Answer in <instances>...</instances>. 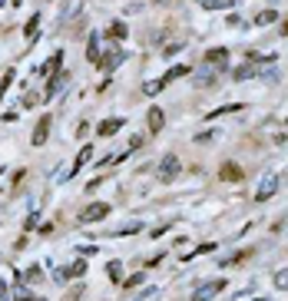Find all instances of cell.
<instances>
[{"label":"cell","mask_w":288,"mask_h":301,"mask_svg":"<svg viewBox=\"0 0 288 301\" xmlns=\"http://www.w3.org/2000/svg\"><path fill=\"white\" fill-rule=\"evenodd\" d=\"M179 169H182L179 156H175V152H166V156L159 159V166H156V179L159 182H172L175 176H179Z\"/></svg>","instance_id":"cell-1"},{"label":"cell","mask_w":288,"mask_h":301,"mask_svg":"<svg viewBox=\"0 0 288 301\" xmlns=\"http://www.w3.org/2000/svg\"><path fill=\"white\" fill-rule=\"evenodd\" d=\"M106 215H109V205H103V202H90V205L76 215V222H80V225H90V222H100V219H106Z\"/></svg>","instance_id":"cell-2"},{"label":"cell","mask_w":288,"mask_h":301,"mask_svg":"<svg viewBox=\"0 0 288 301\" xmlns=\"http://www.w3.org/2000/svg\"><path fill=\"white\" fill-rule=\"evenodd\" d=\"M222 288H226V282H206V285H199V288L192 291V301H212Z\"/></svg>","instance_id":"cell-3"},{"label":"cell","mask_w":288,"mask_h":301,"mask_svg":"<svg viewBox=\"0 0 288 301\" xmlns=\"http://www.w3.org/2000/svg\"><path fill=\"white\" fill-rule=\"evenodd\" d=\"M226 63H229V50L226 47H212V50L206 53V66L209 70H226Z\"/></svg>","instance_id":"cell-4"},{"label":"cell","mask_w":288,"mask_h":301,"mask_svg":"<svg viewBox=\"0 0 288 301\" xmlns=\"http://www.w3.org/2000/svg\"><path fill=\"white\" fill-rule=\"evenodd\" d=\"M275 192H278V176H265L262 186L255 189V202H269Z\"/></svg>","instance_id":"cell-5"},{"label":"cell","mask_w":288,"mask_h":301,"mask_svg":"<svg viewBox=\"0 0 288 301\" xmlns=\"http://www.w3.org/2000/svg\"><path fill=\"white\" fill-rule=\"evenodd\" d=\"M126 57H129L126 50H109L106 57H100V73H113V70H116Z\"/></svg>","instance_id":"cell-6"},{"label":"cell","mask_w":288,"mask_h":301,"mask_svg":"<svg viewBox=\"0 0 288 301\" xmlns=\"http://www.w3.org/2000/svg\"><path fill=\"white\" fill-rule=\"evenodd\" d=\"M67 83H70V73H67V70H60L57 76H50V83H47V100L60 96L63 89H67Z\"/></svg>","instance_id":"cell-7"},{"label":"cell","mask_w":288,"mask_h":301,"mask_svg":"<svg viewBox=\"0 0 288 301\" xmlns=\"http://www.w3.org/2000/svg\"><path fill=\"white\" fill-rule=\"evenodd\" d=\"M50 126H53L50 116H40V120H37V129H33V146H43V143H47V136H50Z\"/></svg>","instance_id":"cell-8"},{"label":"cell","mask_w":288,"mask_h":301,"mask_svg":"<svg viewBox=\"0 0 288 301\" xmlns=\"http://www.w3.org/2000/svg\"><path fill=\"white\" fill-rule=\"evenodd\" d=\"M192 83H195V86H199V89H206V86H212V83H215V70H209V66H202V70H199V73H195V76H192Z\"/></svg>","instance_id":"cell-9"},{"label":"cell","mask_w":288,"mask_h":301,"mask_svg":"<svg viewBox=\"0 0 288 301\" xmlns=\"http://www.w3.org/2000/svg\"><path fill=\"white\" fill-rule=\"evenodd\" d=\"M60 63H63V53L57 50V53H53L50 60L43 63V66H40V73H43V76H57V73H60Z\"/></svg>","instance_id":"cell-10"},{"label":"cell","mask_w":288,"mask_h":301,"mask_svg":"<svg viewBox=\"0 0 288 301\" xmlns=\"http://www.w3.org/2000/svg\"><path fill=\"white\" fill-rule=\"evenodd\" d=\"M146 120H149V129H152V132H159V129H163V126H166V113H163V109H159V106H152Z\"/></svg>","instance_id":"cell-11"},{"label":"cell","mask_w":288,"mask_h":301,"mask_svg":"<svg viewBox=\"0 0 288 301\" xmlns=\"http://www.w3.org/2000/svg\"><path fill=\"white\" fill-rule=\"evenodd\" d=\"M119 126H123V120H116V116H113V120H103L100 126H96V132H100V136H116Z\"/></svg>","instance_id":"cell-12"},{"label":"cell","mask_w":288,"mask_h":301,"mask_svg":"<svg viewBox=\"0 0 288 301\" xmlns=\"http://www.w3.org/2000/svg\"><path fill=\"white\" fill-rule=\"evenodd\" d=\"M86 60H90V63H100V33H90V43H86Z\"/></svg>","instance_id":"cell-13"},{"label":"cell","mask_w":288,"mask_h":301,"mask_svg":"<svg viewBox=\"0 0 288 301\" xmlns=\"http://www.w3.org/2000/svg\"><path fill=\"white\" fill-rule=\"evenodd\" d=\"M219 176L226 179V182H238V179H242V169H238L235 163H226V166L219 169Z\"/></svg>","instance_id":"cell-14"},{"label":"cell","mask_w":288,"mask_h":301,"mask_svg":"<svg viewBox=\"0 0 288 301\" xmlns=\"http://www.w3.org/2000/svg\"><path fill=\"white\" fill-rule=\"evenodd\" d=\"M90 159H93V146H83V149H80V156H76V163L70 166V169H73V172H80L83 166L90 163Z\"/></svg>","instance_id":"cell-15"},{"label":"cell","mask_w":288,"mask_h":301,"mask_svg":"<svg viewBox=\"0 0 288 301\" xmlns=\"http://www.w3.org/2000/svg\"><path fill=\"white\" fill-rule=\"evenodd\" d=\"M40 20H43V17H40V13H33V17L30 20H27V40H30V43H33V40H37V33H40Z\"/></svg>","instance_id":"cell-16"},{"label":"cell","mask_w":288,"mask_h":301,"mask_svg":"<svg viewBox=\"0 0 288 301\" xmlns=\"http://www.w3.org/2000/svg\"><path fill=\"white\" fill-rule=\"evenodd\" d=\"M189 73H192V70H189V66H172L169 73L163 76V83H175V80H182V76H189Z\"/></svg>","instance_id":"cell-17"},{"label":"cell","mask_w":288,"mask_h":301,"mask_svg":"<svg viewBox=\"0 0 288 301\" xmlns=\"http://www.w3.org/2000/svg\"><path fill=\"white\" fill-rule=\"evenodd\" d=\"M202 7L206 10H229V7H235V0H202Z\"/></svg>","instance_id":"cell-18"},{"label":"cell","mask_w":288,"mask_h":301,"mask_svg":"<svg viewBox=\"0 0 288 301\" xmlns=\"http://www.w3.org/2000/svg\"><path fill=\"white\" fill-rule=\"evenodd\" d=\"M275 20H278V13H275V10H258L255 24H258V27H269V24H275Z\"/></svg>","instance_id":"cell-19"},{"label":"cell","mask_w":288,"mask_h":301,"mask_svg":"<svg viewBox=\"0 0 288 301\" xmlns=\"http://www.w3.org/2000/svg\"><path fill=\"white\" fill-rule=\"evenodd\" d=\"M13 298H17V301H43V298H33L30 291L24 288V282H17V288H13Z\"/></svg>","instance_id":"cell-20"},{"label":"cell","mask_w":288,"mask_h":301,"mask_svg":"<svg viewBox=\"0 0 288 301\" xmlns=\"http://www.w3.org/2000/svg\"><path fill=\"white\" fill-rule=\"evenodd\" d=\"M106 37H109V40H123V37H126V24H123V20H116V24L109 27Z\"/></svg>","instance_id":"cell-21"},{"label":"cell","mask_w":288,"mask_h":301,"mask_svg":"<svg viewBox=\"0 0 288 301\" xmlns=\"http://www.w3.org/2000/svg\"><path fill=\"white\" fill-rule=\"evenodd\" d=\"M258 73H262V70H255V66H238L232 76H235V80H249V76H258Z\"/></svg>","instance_id":"cell-22"},{"label":"cell","mask_w":288,"mask_h":301,"mask_svg":"<svg viewBox=\"0 0 288 301\" xmlns=\"http://www.w3.org/2000/svg\"><path fill=\"white\" fill-rule=\"evenodd\" d=\"M163 86H166L163 80H149V83H143V93H146V96H156V93H159V89H163Z\"/></svg>","instance_id":"cell-23"},{"label":"cell","mask_w":288,"mask_h":301,"mask_svg":"<svg viewBox=\"0 0 288 301\" xmlns=\"http://www.w3.org/2000/svg\"><path fill=\"white\" fill-rule=\"evenodd\" d=\"M40 278H43V271H40V268H27L24 271V282H30V285H40Z\"/></svg>","instance_id":"cell-24"},{"label":"cell","mask_w":288,"mask_h":301,"mask_svg":"<svg viewBox=\"0 0 288 301\" xmlns=\"http://www.w3.org/2000/svg\"><path fill=\"white\" fill-rule=\"evenodd\" d=\"M235 109H242V106H238V103H229V106H222V109H215V113H209V120H219V116L235 113Z\"/></svg>","instance_id":"cell-25"},{"label":"cell","mask_w":288,"mask_h":301,"mask_svg":"<svg viewBox=\"0 0 288 301\" xmlns=\"http://www.w3.org/2000/svg\"><path fill=\"white\" fill-rule=\"evenodd\" d=\"M109 278H113V282H119V278H123V262H109Z\"/></svg>","instance_id":"cell-26"},{"label":"cell","mask_w":288,"mask_h":301,"mask_svg":"<svg viewBox=\"0 0 288 301\" xmlns=\"http://www.w3.org/2000/svg\"><path fill=\"white\" fill-rule=\"evenodd\" d=\"M10 83H13V70H7V73H4V80H0V100H4V93L10 89Z\"/></svg>","instance_id":"cell-27"},{"label":"cell","mask_w":288,"mask_h":301,"mask_svg":"<svg viewBox=\"0 0 288 301\" xmlns=\"http://www.w3.org/2000/svg\"><path fill=\"white\" fill-rule=\"evenodd\" d=\"M70 275H73V278H80V275H86V262H73V265H70Z\"/></svg>","instance_id":"cell-28"},{"label":"cell","mask_w":288,"mask_h":301,"mask_svg":"<svg viewBox=\"0 0 288 301\" xmlns=\"http://www.w3.org/2000/svg\"><path fill=\"white\" fill-rule=\"evenodd\" d=\"M143 271H136V275H129V278H126V282H123V288H136V285H143Z\"/></svg>","instance_id":"cell-29"},{"label":"cell","mask_w":288,"mask_h":301,"mask_svg":"<svg viewBox=\"0 0 288 301\" xmlns=\"http://www.w3.org/2000/svg\"><path fill=\"white\" fill-rule=\"evenodd\" d=\"M275 288H282V291H288V268H282L275 275Z\"/></svg>","instance_id":"cell-30"},{"label":"cell","mask_w":288,"mask_h":301,"mask_svg":"<svg viewBox=\"0 0 288 301\" xmlns=\"http://www.w3.org/2000/svg\"><path fill=\"white\" fill-rule=\"evenodd\" d=\"M20 103H24V109H30V106H37V103H40V96H37V93H27Z\"/></svg>","instance_id":"cell-31"},{"label":"cell","mask_w":288,"mask_h":301,"mask_svg":"<svg viewBox=\"0 0 288 301\" xmlns=\"http://www.w3.org/2000/svg\"><path fill=\"white\" fill-rule=\"evenodd\" d=\"M139 228H143V225H139V222H129V225H123V228H119L116 235H132V232H139Z\"/></svg>","instance_id":"cell-32"},{"label":"cell","mask_w":288,"mask_h":301,"mask_svg":"<svg viewBox=\"0 0 288 301\" xmlns=\"http://www.w3.org/2000/svg\"><path fill=\"white\" fill-rule=\"evenodd\" d=\"M67 278H70V271H67V268H57V271H53V282H57V285H63Z\"/></svg>","instance_id":"cell-33"},{"label":"cell","mask_w":288,"mask_h":301,"mask_svg":"<svg viewBox=\"0 0 288 301\" xmlns=\"http://www.w3.org/2000/svg\"><path fill=\"white\" fill-rule=\"evenodd\" d=\"M80 295H83V288H80V285H76L73 291H67V295H63V301H80Z\"/></svg>","instance_id":"cell-34"},{"label":"cell","mask_w":288,"mask_h":301,"mask_svg":"<svg viewBox=\"0 0 288 301\" xmlns=\"http://www.w3.org/2000/svg\"><path fill=\"white\" fill-rule=\"evenodd\" d=\"M139 146H143V136H132V139H129V146H126V152H136Z\"/></svg>","instance_id":"cell-35"},{"label":"cell","mask_w":288,"mask_h":301,"mask_svg":"<svg viewBox=\"0 0 288 301\" xmlns=\"http://www.w3.org/2000/svg\"><path fill=\"white\" fill-rule=\"evenodd\" d=\"M179 50H182V47H179V43H169V47H166V50H163V53H166V57H175V53H179Z\"/></svg>","instance_id":"cell-36"},{"label":"cell","mask_w":288,"mask_h":301,"mask_svg":"<svg viewBox=\"0 0 288 301\" xmlns=\"http://www.w3.org/2000/svg\"><path fill=\"white\" fill-rule=\"evenodd\" d=\"M282 33H285V37H288V20H285V24H282Z\"/></svg>","instance_id":"cell-37"},{"label":"cell","mask_w":288,"mask_h":301,"mask_svg":"<svg viewBox=\"0 0 288 301\" xmlns=\"http://www.w3.org/2000/svg\"><path fill=\"white\" fill-rule=\"evenodd\" d=\"M255 301H269V298H255Z\"/></svg>","instance_id":"cell-38"}]
</instances>
